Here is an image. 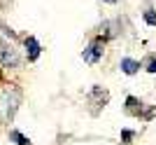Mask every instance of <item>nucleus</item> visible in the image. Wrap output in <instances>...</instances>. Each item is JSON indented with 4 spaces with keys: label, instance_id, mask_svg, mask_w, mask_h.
Here are the masks:
<instances>
[{
    "label": "nucleus",
    "instance_id": "0eeeda50",
    "mask_svg": "<svg viewBox=\"0 0 156 145\" xmlns=\"http://www.w3.org/2000/svg\"><path fill=\"white\" fill-rule=\"evenodd\" d=\"M144 21H147L149 26H156V12L154 9H147V12H144Z\"/></svg>",
    "mask_w": 156,
    "mask_h": 145
},
{
    "label": "nucleus",
    "instance_id": "9d476101",
    "mask_svg": "<svg viewBox=\"0 0 156 145\" xmlns=\"http://www.w3.org/2000/svg\"><path fill=\"white\" fill-rule=\"evenodd\" d=\"M105 2H117V0H105Z\"/></svg>",
    "mask_w": 156,
    "mask_h": 145
},
{
    "label": "nucleus",
    "instance_id": "f03ea898",
    "mask_svg": "<svg viewBox=\"0 0 156 145\" xmlns=\"http://www.w3.org/2000/svg\"><path fill=\"white\" fill-rule=\"evenodd\" d=\"M19 54H16V49H14L7 40H2L0 38V63L2 66H7V68H16L19 66Z\"/></svg>",
    "mask_w": 156,
    "mask_h": 145
},
{
    "label": "nucleus",
    "instance_id": "1a4fd4ad",
    "mask_svg": "<svg viewBox=\"0 0 156 145\" xmlns=\"http://www.w3.org/2000/svg\"><path fill=\"white\" fill-rule=\"evenodd\" d=\"M7 2H9V0H0V7H5V5H7Z\"/></svg>",
    "mask_w": 156,
    "mask_h": 145
},
{
    "label": "nucleus",
    "instance_id": "7ed1b4c3",
    "mask_svg": "<svg viewBox=\"0 0 156 145\" xmlns=\"http://www.w3.org/2000/svg\"><path fill=\"white\" fill-rule=\"evenodd\" d=\"M100 56H103V42H100V40L91 42V45L84 49V61H89V63H96Z\"/></svg>",
    "mask_w": 156,
    "mask_h": 145
},
{
    "label": "nucleus",
    "instance_id": "6e6552de",
    "mask_svg": "<svg viewBox=\"0 0 156 145\" xmlns=\"http://www.w3.org/2000/svg\"><path fill=\"white\" fill-rule=\"evenodd\" d=\"M147 70H149V72H156V61H151V63H149V68H147Z\"/></svg>",
    "mask_w": 156,
    "mask_h": 145
},
{
    "label": "nucleus",
    "instance_id": "f257e3e1",
    "mask_svg": "<svg viewBox=\"0 0 156 145\" xmlns=\"http://www.w3.org/2000/svg\"><path fill=\"white\" fill-rule=\"evenodd\" d=\"M19 99H21L19 89H14V87L2 89V94H0V117L5 119V122H9L14 117L16 106H19Z\"/></svg>",
    "mask_w": 156,
    "mask_h": 145
},
{
    "label": "nucleus",
    "instance_id": "20e7f679",
    "mask_svg": "<svg viewBox=\"0 0 156 145\" xmlns=\"http://www.w3.org/2000/svg\"><path fill=\"white\" fill-rule=\"evenodd\" d=\"M26 49H28V61H35L40 56V42L35 38H28L26 40Z\"/></svg>",
    "mask_w": 156,
    "mask_h": 145
},
{
    "label": "nucleus",
    "instance_id": "423d86ee",
    "mask_svg": "<svg viewBox=\"0 0 156 145\" xmlns=\"http://www.w3.org/2000/svg\"><path fill=\"white\" fill-rule=\"evenodd\" d=\"M9 136H12V140H16V145H30V140H28L23 133H19V131H12Z\"/></svg>",
    "mask_w": 156,
    "mask_h": 145
},
{
    "label": "nucleus",
    "instance_id": "39448f33",
    "mask_svg": "<svg viewBox=\"0 0 156 145\" xmlns=\"http://www.w3.org/2000/svg\"><path fill=\"white\" fill-rule=\"evenodd\" d=\"M137 68H140V63H137V61H133V59H121V70H124L126 75H135Z\"/></svg>",
    "mask_w": 156,
    "mask_h": 145
}]
</instances>
